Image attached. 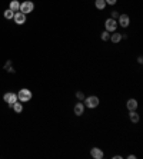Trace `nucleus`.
I'll use <instances>...</instances> for the list:
<instances>
[{
    "mask_svg": "<svg viewBox=\"0 0 143 159\" xmlns=\"http://www.w3.org/2000/svg\"><path fill=\"white\" fill-rule=\"evenodd\" d=\"M13 111L16 112V113H22L23 112V105L19 103V102H15L13 103Z\"/></svg>",
    "mask_w": 143,
    "mask_h": 159,
    "instance_id": "nucleus-14",
    "label": "nucleus"
},
{
    "mask_svg": "<svg viewBox=\"0 0 143 159\" xmlns=\"http://www.w3.org/2000/svg\"><path fill=\"white\" fill-rule=\"evenodd\" d=\"M104 27H106V30H107L109 33H110V32H115V30H116V27H117V22H116L113 17H110V19H107V20H106Z\"/></svg>",
    "mask_w": 143,
    "mask_h": 159,
    "instance_id": "nucleus-5",
    "label": "nucleus"
},
{
    "mask_svg": "<svg viewBox=\"0 0 143 159\" xmlns=\"http://www.w3.org/2000/svg\"><path fill=\"white\" fill-rule=\"evenodd\" d=\"M3 99H4V102H6L9 106H13V103L17 102V95L13 93V92H7V93H4Z\"/></svg>",
    "mask_w": 143,
    "mask_h": 159,
    "instance_id": "nucleus-4",
    "label": "nucleus"
},
{
    "mask_svg": "<svg viewBox=\"0 0 143 159\" xmlns=\"http://www.w3.org/2000/svg\"><path fill=\"white\" fill-rule=\"evenodd\" d=\"M106 1V4H115L116 3V0H104Z\"/></svg>",
    "mask_w": 143,
    "mask_h": 159,
    "instance_id": "nucleus-19",
    "label": "nucleus"
},
{
    "mask_svg": "<svg viewBox=\"0 0 143 159\" xmlns=\"http://www.w3.org/2000/svg\"><path fill=\"white\" fill-rule=\"evenodd\" d=\"M76 96H77V99H85V96H83V93H82V92H77V93H76Z\"/></svg>",
    "mask_w": 143,
    "mask_h": 159,
    "instance_id": "nucleus-18",
    "label": "nucleus"
},
{
    "mask_svg": "<svg viewBox=\"0 0 143 159\" xmlns=\"http://www.w3.org/2000/svg\"><path fill=\"white\" fill-rule=\"evenodd\" d=\"M13 16H15V12H13V10L7 9V10L4 12V17H6V19H9V20H10V19H13Z\"/></svg>",
    "mask_w": 143,
    "mask_h": 159,
    "instance_id": "nucleus-16",
    "label": "nucleus"
},
{
    "mask_svg": "<svg viewBox=\"0 0 143 159\" xmlns=\"http://www.w3.org/2000/svg\"><path fill=\"white\" fill-rule=\"evenodd\" d=\"M102 40H104V42H107V40H110V33L107 32V30H106V32H103V33H102Z\"/></svg>",
    "mask_w": 143,
    "mask_h": 159,
    "instance_id": "nucleus-17",
    "label": "nucleus"
},
{
    "mask_svg": "<svg viewBox=\"0 0 143 159\" xmlns=\"http://www.w3.org/2000/svg\"><path fill=\"white\" fill-rule=\"evenodd\" d=\"M10 10H13L15 13L19 12V10H20V3H19L17 0H12V1H10Z\"/></svg>",
    "mask_w": 143,
    "mask_h": 159,
    "instance_id": "nucleus-11",
    "label": "nucleus"
},
{
    "mask_svg": "<svg viewBox=\"0 0 143 159\" xmlns=\"http://www.w3.org/2000/svg\"><path fill=\"white\" fill-rule=\"evenodd\" d=\"M126 106L129 111H136V109H137V100H136V99H129Z\"/></svg>",
    "mask_w": 143,
    "mask_h": 159,
    "instance_id": "nucleus-10",
    "label": "nucleus"
},
{
    "mask_svg": "<svg viewBox=\"0 0 143 159\" xmlns=\"http://www.w3.org/2000/svg\"><path fill=\"white\" fill-rule=\"evenodd\" d=\"M95 6H96V9H99V10H103V9L106 7V1H104V0H96Z\"/></svg>",
    "mask_w": 143,
    "mask_h": 159,
    "instance_id": "nucleus-15",
    "label": "nucleus"
},
{
    "mask_svg": "<svg viewBox=\"0 0 143 159\" xmlns=\"http://www.w3.org/2000/svg\"><path fill=\"white\" fill-rule=\"evenodd\" d=\"M33 9H34V4H33L32 1L26 0V1H23V3L20 4V10H19V12H22V13H24V15H27V13H32Z\"/></svg>",
    "mask_w": 143,
    "mask_h": 159,
    "instance_id": "nucleus-2",
    "label": "nucleus"
},
{
    "mask_svg": "<svg viewBox=\"0 0 143 159\" xmlns=\"http://www.w3.org/2000/svg\"><path fill=\"white\" fill-rule=\"evenodd\" d=\"M83 112H85V105L77 102L76 106H74V115H77V116H82L83 115Z\"/></svg>",
    "mask_w": 143,
    "mask_h": 159,
    "instance_id": "nucleus-9",
    "label": "nucleus"
},
{
    "mask_svg": "<svg viewBox=\"0 0 143 159\" xmlns=\"http://www.w3.org/2000/svg\"><path fill=\"white\" fill-rule=\"evenodd\" d=\"M129 23H130V19H129V16L127 15H120L119 16V24L122 26V27H127L129 26Z\"/></svg>",
    "mask_w": 143,
    "mask_h": 159,
    "instance_id": "nucleus-8",
    "label": "nucleus"
},
{
    "mask_svg": "<svg viewBox=\"0 0 143 159\" xmlns=\"http://www.w3.org/2000/svg\"><path fill=\"white\" fill-rule=\"evenodd\" d=\"M110 40L113 43H119L120 40H122V34L117 32H113V34H110Z\"/></svg>",
    "mask_w": 143,
    "mask_h": 159,
    "instance_id": "nucleus-12",
    "label": "nucleus"
},
{
    "mask_svg": "<svg viewBox=\"0 0 143 159\" xmlns=\"http://www.w3.org/2000/svg\"><path fill=\"white\" fill-rule=\"evenodd\" d=\"M32 92L29 90V89H20L19 90V93H17V99L20 100V102H29L30 99H32Z\"/></svg>",
    "mask_w": 143,
    "mask_h": 159,
    "instance_id": "nucleus-1",
    "label": "nucleus"
},
{
    "mask_svg": "<svg viewBox=\"0 0 143 159\" xmlns=\"http://www.w3.org/2000/svg\"><path fill=\"white\" fill-rule=\"evenodd\" d=\"M90 155H92V158H95V159H102L103 158V151L99 149V148H93L90 151Z\"/></svg>",
    "mask_w": 143,
    "mask_h": 159,
    "instance_id": "nucleus-7",
    "label": "nucleus"
},
{
    "mask_svg": "<svg viewBox=\"0 0 143 159\" xmlns=\"http://www.w3.org/2000/svg\"><path fill=\"white\" fill-rule=\"evenodd\" d=\"M85 105L90 109H95V108L99 106V97L97 96H89V97L85 99Z\"/></svg>",
    "mask_w": 143,
    "mask_h": 159,
    "instance_id": "nucleus-3",
    "label": "nucleus"
},
{
    "mask_svg": "<svg viewBox=\"0 0 143 159\" xmlns=\"http://www.w3.org/2000/svg\"><path fill=\"white\" fill-rule=\"evenodd\" d=\"M129 118H130V122H133V123H137V122H139V115L136 113V111H130Z\"/></svg>",
    "mask_w": 143,
    "mask_h": 159,
    "instance_id": "nucleus-13",
    "label": "nucleus"
},
{
    "mask_svg": "<svg viewBox=\"0 0 143 159\" xmlns=\"http://www.w3.org/2000/svg\"><path fill=\"white\" fill-rule=\"evenodd\" d=\"M13 20L16 24H24L26 23V15L22 13V12H16L15 16H13Z\"/></svg>",
    "mask_w": 143,
    "mask_h": 159,
    "instance_id": "nucleus-6",
    "label": "nucleus"
}]
</instances>
